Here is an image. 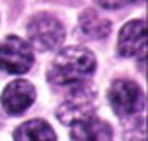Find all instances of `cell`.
Returning a JSON list of instances; mask_svg holds the SVG:
<instances>
[{"instance_id": "cell-1", "label": "cell", "mask_w": 148, "mask_h": 141, "mask_svg": "<svg viewBox=\"0 0 148 141\" xmlns=\"http://www.w3.org/2000/svg\"><path fill=\"white\" fill-rule=\"evenodd\" d=\"M96 71V57L86 47H66L55 57L49 69V81L57 86L82 84Z\"/></svg>"}, {"instance_id": "cell-2", "label": "cell", "mask_w": 148, "mask_h": 141, "mask_svg": "<svg viewBox=\"0 0 148 141\" xmlns=\"http://www.w3.org/2000/svg\"><path fill=\"white\" fill-rule=\"evenodd\" d=\"M109 102L119 118H133L144 108V94L136 82L117 78L109 88Z\"/></svg>"}, {"instance_id": "cell-3", "label": "cell", "mask_w": 148, "mask_h": 141, "mask_svg": "<svg viewBox=\"0 0 148 141\" xmlns=\"http://www.w3.org/2000/svg\"><path fill=\"white\" fill-rule=\"evenodd\" d=\"M33 65V51L27 41L8 35L0 43V69L10 74H23Z\"/></svg>"}, {"instance_id": "cell-4", "label": "cell", "mask_w": 148, "mask_h": 141, "mask_svg": "<svg viewBox=\"0 0 148 141\" xmlns=\"http://www.w3.org/2000/svg\"><path fill=\"white\" fill-rule=\"evenodd\" d=\"M31 43L41 51L57 49L64 39V26L51 14H37L27 26Z\"/></svg>"}, {"instance_id": "cell-5", "label": "cell", "mask_w": 148, "mask_h": 141, "mask_svg": "<svg viewBox=\"0 0 148 141\" xmlns=\"http://www.w3.org/2000/svg\"><path fill=\"white\" fill-rule=\"evenodd\" d=\"M94 100H96L94 90L88 86H82V84H76V88L70 92V96L59 106L57 118L66 126L88 118L94 114Z\"/></svg>"}, {"instance_id": "cell-6", "label": "cell", "mask_w": 148, "mask_h": 141, "mask_svg": "<svg viewBox=\"0 0 148 141\" xmlns=\"http://www.w3.org/2000/svg\"><path fill=\"white\" fill-rule=\"evenodd\" d=\"M119 55L123 57H138L146 53V24L142 20H133L123 26L117 43Z\"/></svg>"}, {"instance_id": "cell-7", "label": "cell", "mask_w": 148, "mask_h": 141, "mask_svg": "<svg viewBox=\"0 0 148 141\" xmlns=\"http://www.w3.org/2000/svg\"><path fill=\"white\" fill-rule=\"evenodd\" d=\"M35 100V88L27 81H14L10 82L2 92V108L10 114H22L33 104Z\"/></svg>"}, {"instance_id": "cell-8", "label": "cell", "mask_w": 148, "mask_h": 141, "mask_svg": "<svg viewBox=\"0 0 148 141\" xmlns=\"http://www.w3.org/2000/svg\"><path fill=\"white\" fill-rule=\"evenodd\" d=\"M70 137L72 141H113V129L107 122L92 114L70 124Z\"/></svg>"}, {"instance_id": "cell-9", "label": "cell", "mask_w": 148, "mask_h": 141, "mask_svg": "<svg viewBox=\"0 0 148 141\" xmlns=\"http://www.w3.org/2000/svg\"><path fill=\"white\" fill-rule=\"evenodd\" d=\"M16 141H57L53 127L43 119H29L16 129Z\"/></svg>"}, {"instance_id": "cell-10", "label": "cell", "mask_w": 148, "mask_h": 141, "mask_svg": "<svg viewBox=\"0 0 148 141\" xmlns=\"http://www.w3.org/2000/svg\"><path fill=\"white\" fill-rule=\"evenodd\" d=\"M80 30L92 39H101L111 31V24L103 18H99L94 10H88L80 18Z\"/></svg>"}, {"instance_id": "cell-11", "label": "cell", "mask_w": 148, "mask_h": 141, "mask_svg": "<svg viewBox=\"0 0 148 141\" xmlns=\"http://www.w3.org/2000/svg\"><path fill=\"white\" fill-rule=\"evenodd\" d=\"M134 0H97V4L101 8H107V10H117V8H123L127 4H133Z\"/></svg>"}]
</instances>
